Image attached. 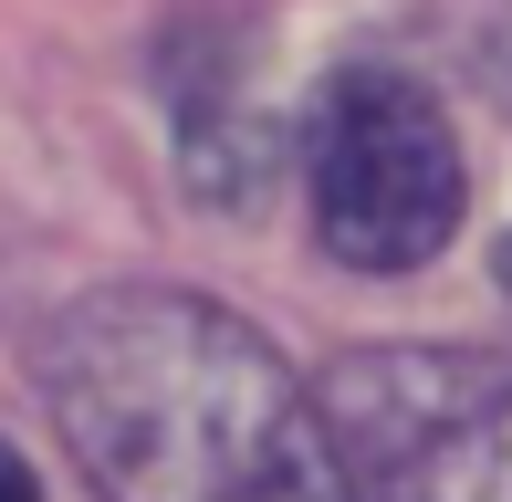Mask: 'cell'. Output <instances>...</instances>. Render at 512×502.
I'll use <instances>...</instances> for the list:
<instances>
[{"instance_id": "cell-1", "label": "cell", "mask_w": 512, "mask_h": 502, "mask_svg": "<svg viewBox=\"0 0 512 502\" xmlns=\"http://www.w3.org/2000/svg\"><path fill=\"white\" fill-rule=\"evenodd\" d=\"M42 398L105 502H356L324 398L209 293H84L42 335Z\"/></svg>"}, {"instance_id": "cell-2", "label": "cell", "mask_w": 512, "mask_h": 502, "mask_svg": "<svg viewBox=\"0 0 512 502\" xmlns=\"http://www.w3.org/2000/svg\"><path fill=\"white\" fill-rule=\"evenodd\" d=\"M324 429L356 502H512V356H345Z\"/></svg>"}, {"instance_id": "cell-3", "label": "cell", "mask_w": 512, "mask_h": 502, "mask_svg": "<svg viewBox=\"0 0 512 502\" xmlns=\"http://www.w3.org/2000/svg\"><path fill=\"white\" fill-rule=\"evenodd\" d=\"M304 178L324 251L356 272H418L460 231V136L429 84L387 74V63H345L314 95Z\"/></svg>"}, {"instance_id": "cell-4", "label": "cell", "mask_w": 512, "mask_h": 502, "mask_svg": "<svg viewBox=\"0 0 512 502\" xmlns=\"http://www.w3.org/2000/svg\"><path fill=\"white\" fill-rule=\"evenodd\" d=\"M0 502H42V482H32V461H21L11 440H0Z\"/></svg>"}, {"instance_id": "cell-5", "label": "cell", "mask_w": 512, "mask_h": 502, "mask_svg": "<svg viewBox=\"0 0 512 502\" xmlns=\"http://www.w3.org/2000/svg\"><path fill=\"white\" fill-rule=\"evenodd\" d=\"M502 283H512V251H502Z\"/></svg>"}]
</instances>
